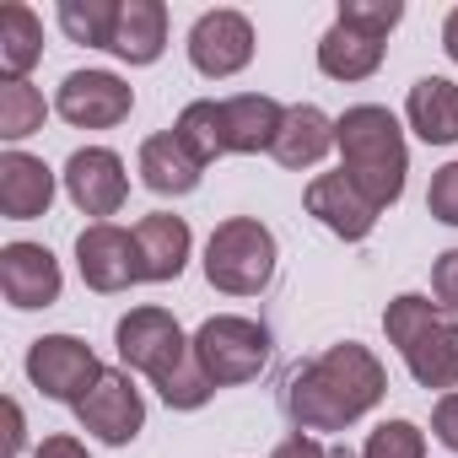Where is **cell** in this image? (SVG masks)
<instances>
[{
    "mask_svg": "<svg viewBox=\"0 0 458 458\" xmlns=\"http://www.w3.org/2000/svg\"><path fill=\"white\" fill-rule=\"evenodd\" d=\"M388 394V372L383 361L356 345V340H340L329 345L324 356L302 361L286 388H281V410L297 431H345L356 426L367 410H377V399Z\"/></svg>",
    "mask_w": 458,
    "mask_h": 458,
    "instance_id": "obj_1",
    "label": "cell"
},
{
    "mask_svg": "<svg viewBox=\"0 0 458 458\" xmlns=\"http://www.w3.org/2000/svg\"><path fill=\"white\" fill-rule=\"evenodd\" d=\"M335 146H340V173L383 210L404 194V173H410V146L404 130L388 108L377 103H356L335 119Z\"/></svg>",
    "mask_w": 458,
    "mask_h": 458,
    "instance_id": "obj_2",
    "label": "cell"
},
{
    "mask_svg": "<svg viewBox=\"0 0 458 458\" xmlns=\"http://www.w3.org/2000/svg\"><path fill=\"white\" fill-rule=\"evenodd\" d=\"M383 335L420 388H458V318L442 313L431 297H394L383 313Z\"/></svg>",
    "mask_w": 458,
    "mask_h": 458,
    "instance_id": "obj_3",
    "label": "cell"
},
{
    "mask_svg": "<svg viewBox=\"0 0 458 458\" xmlns=\"http://www.w3.org/2000/svg\"><path fill=\"white\" fill-rule=\"evenodd\" d=\"M276 276V233L254 216H226L205 243V281L226 297H259Z\"/></svg>",
    "mask_w": 458,
    "mask_h": 458,
    "instance_id": "obj_4",
    "label": "cell"
},
{
    "mask_svg": "<svg viewBox=\"0 0 458 458\" xmlns=\"http://www.w3.org/2000/svg\"><path fill=\"white\" fill-rule=\"evenodd\" d=\"M194 356L216 388L249 383L270 361V329L259 318H243V313H216L194 329Z\"/></svg>",
    "mask_w": 458,
    "mask_h": 458,
    "instance_id": "obj_5",
    "label": "cell"
},
{
    "mask_svg": "<svg viewBox=\"0 0 458 458\" xmlns=\"http://www.w3.org/2000/svg\"><path fill=\"white\" fill-rule=\"evenodd\" d=\"M114 345H119L124 372H146L151 383H167L194 356V340L178 329V318L167 308H130L114 324Z\"/></svg>",
    "mask_w": 458,
    "mask_h": 458,
    "instance_id": "obj_6",
    "label": "cell"
},
{
    "mask_svg": "<svg viewBox=\"0 0 458 458\" xmlns=\"http://www.w3.org/2000/svg\"><path fill=\"white\" fill-rule=\"evenodd\" d=\"M103 372H108V367L98 361V351H92L87 340H76V335H44V340H33V351H28V377H33V388H38L44 399L71 404V410L98 388Z\"/></svg>",
    "mask_w": 458,
    "mask_h": 458,
    "instance_id": "obj_7",
    "label": "cell"
},
{
    "mask_svg": "<svg viewBox=\"0 0 458 458\" xmlns=\"http://www.w3.org/2000/svg\"><path fill=\"white\" fill-rule=\"evenodd\" d=\"M254 60V22L233 6H216L189 28V65L210 81L238 76Z\"/></svg>",
    "mask_w": 458,
    "mask_h": 458,
    "instance_id": "obj_8",
    "label": "cell"
},
{
    "mask_svg": "<svg viewBox=\"0 0 458 458\" xmlns=\"http://www.w3.org/2000/svg\"><path fill=\"white\" fill-rule=\"evenodd\" d=\"M76 265H81V281L92 292H103V297L130 292L135 281H146L140 276V243H135V233H124V226H114V221H92L87 233L76 238Z\"/></svg>",
    "mask_w": 458,
    "mask_h": 458,
    "instance_id": "obj_9",
    "label": "cell"
},
{
    "mask_svg": "<svg viewBox=\"0 0 458 458\" xmlns=\"http://www.w3.org/2000/svg\"><path fill=\"white\" fill-rule=\"evenodd\" d=\"M76 420H81V431H92L98 442L124 447V442H135L140 426H146V399H140V388H135L130 372H114V367H108V372L98 377V388L76 404Z\"/></svg>",
    "mask_w": 458,
    "mask_h": 458,
    "instance_id": "obj_10",
    "label": "cell"
},
{
    "mask_svg": "<svg viewBox=\"0 0 458 458\" xmlns=\"http://www.w3.org/2000/svg\"><path fill=\"white\" fill-rule=\"evenodd\" d=\"M60 119L76 124V130H114L130 119L135 108V92L114 76V71H71L60 81V98H55Z\"/></svg>",
    "mask_w": 458,
    "mask_h": 458,
    "instance_id": "obj_11",
    "label": "cell"
},
{
    "mask_svg": "<svg viewBox=\"0 0 458 458\" xmlns=\"http://www.w3.org/2000/svg\"><path fill=\"white\" fill-rule=\"evenodd\" d=\"M65 194L81 216H114L130 194V173H124V157L108 151V146H81L71 151L65 162Z\"/></svg>",
    "mask_w": 458,
    "mask_h": 458,
    "instance_id": "obj_12",
    "label": "cell"
},
{
    "mask_svg": "<svg viewBox=\"0 0 458 458\" xmlns=\"http://www.w3.org/2000/svg\"><path fill=\"white\" fill-rule=\"evenodd\" d=\"M60 259L44 243H6L0 249V292L17 313H38L60 302Z\"/></svg>",
    "mask_w": 458,
    "mask_h": 458,
    "instance_id": "obj_13",
    "label": "cell"
},
{
    "mask_svg": "<svg viewBox=\"0 0 458 458\" xmlns=\"http://www.w3.org/2000/svg\"><path fill=\"white\" fill-rule=\"evenodd\" d=\"M302 199H308V216H318L329 233L345 238V243H361L372 226H377V205H372L345 173H318Z\"/></svg>",
    "mask_w": 458,
    "mask_h": 458,
    "instance_id": "obj_14",
    "label": "cell"
},
{
    "mask_svg": "<svg viewBox=\"0 0 458 458\" xmlns=\"http://www.w3.org/2000/svg\"><path fill=\"white\" fill-rule=\"evenodd\" d=\"M221 124H226V151L238 157H259V151H276V135L286 124V108L265 92H238L221 103Z\"/></svg>",
    "mask_w": 458,
    "mask_h": 458,
    "instance_id": "obj_15",
    "label": "cell"
},
{
    "mask_svg": "<svg viewBox=\"0 0 458 458\" xmlns=\"http://www.w3.org/2000/svg\"><path fill=\"white\" fill-rule=\"evenodd\" d=\"M135 243H140V276L157 281V286L162 281H178L183 265H189V249H194L189 221L183 216H167V210H151V216L135 221Z\"/></svg>",
    "mask_w": 458,
    "mask_h": 458,
    "instance_id": "obj_16",
    "label": "cell"
},
{
    "mask_svg": "<svg viewBox=\"0 0 458 458\" xmlns=\"http://www.w3.org/2000/svg\"><path fill=\"white\" fill-rule=\"evenodd\" d=\"M49 205H55V173L38 157H28V151L0 157V210H6V221L49 216Z\"/></svg>",
    "mask_w": 458,
    "mask_h": 458,
    "instance_id": "obj_17",
    "label": "cell"
},
{
    "mask_svg": "<svg viewBox=\"0 0 458 458\" xmlns=\"http://www.w3.org/2000/svg\"><path fill=\"white\" fill-rule=\"evenodd\" d=\"M199 173H205V162H199L173 130L140 140V183H146L151 194H194V189H199Z\"/></svg>",
    "mask_w": 458,
    "mask_h": 458,
    "instance_id": "obj_18",
    "label": "cell"
},
{
    "mask_svg": "<svg viewBox=\"0 0 458 458\" xmlns=\"http://www.w3.org/2000/svg\"><path fill=\"white\" fill-rule=\"evenodd\" d=\"M404 119L426 146H453L458 140V81L420 76L404 98Z\"/></svg>",
    "mask_w": 458,
    "mask_h": 458,
    "instance_id": "obj_19",
    "label": "cell"
},
{
    "mask_svg": "<svg viewBox=\"0 0 458 458\" xmlns=\"http://www.w3.org/2000/svg\"><path fill=\"white\" fill-rule=\"evenodd\" d=\"M162 49H167V6L162 0H124L114 28V55L130 65H157Z\"/></svg>",
    "mask_w": 458,
    "mask_h": 458,
    "instance_id": "obj_20",
    "label": "cell"
},
{
    "mask_svg": "<svg viewBox=\"0 0 458 458\" xmlns=\"http://www.w3.org/2000/svg\"><path fill=\"white\" fill-rule=\"evenodd\" d=\"M329 146H335V119L324 108H313V103L286 108V124L276 135V162L281 167H313V162L329 157Z\"/></svg>",
    "mask_w": 458,
    "mask_h": 458,
    "instance_id": "obj_21",
    "label": "cell"
},
{
    "mask_svg": "<svg viewBox=\"0 0 458 458\" xmlns=\"http://www.w3.org/2000/svg\"><path fill=\"white\" fill-rule=\"evenodd\" d=\"M38 60H44V22L22 0H6L0 6V71H6V81H28Z\"/></svg>",
    "mask_w": 458,
    "mask_h": 458,
    "instance_id": "obj_22",
    "label": "cell"
},
{
    "mask_svg": "<svg viewBox=\"0 0 458 458\" xmlns=\"http://www.w3.org/2000/svg\"><path fill=\"white\" fill-rule=\"evenodd\" d=\"M377 65H383V44L367 38V33H356V28H340L335 22L318 38V71L335 76V81H367Z\"/></svg>",
    "mask_w": 458,
    "mask_h": 458,
    "instance_id": "obj_23",
    "label": "cell"
},
{
    "mask_svg": "<svg viewBox=\"0 0 458 458\" xmlns=\"http://www.w3.org/2000/svg\"><path fill=\"white\" fill-rule=\"evenodd\" d=\"M60 33L71 44L87 49H114V28H119V6L114 0H60Z\"/></svg>",
    "mask_w": 458,
    "mask_h": 458,
    "instance_id": "obj_24",
    "label": "cell"
},
{
    "mask_svg": "<svg viewBox=\"0 0 458 458\" xmlns=\"http://www.w3.org/2000/svg\"><path fill=\"white\" fill-rule=\"evenodd\" d=\"M173 135L199 157V162H216L221 151H226V124H221V103H210V98H199V103H189L183 114H178V124H173Z\"/></svg>",
    "mask_w": 458,
    "mask_h": 458,
    "instance_id": "obj_25",
    "label": "cell"
},
{
    "mask_svg": "<svg viewBox=\"0 0 458 458\" xmlns=\"http://www.w3.org/2000/svg\"><path fill=\"white\" fill-rule=\"evenodd\" d=\"M44 130V92L28 81H0V135L28 140Z\"/></svg>",
    "mask_w": 458,
    "mask_h": 458,
    "instance_id": "obj_26",
    "label": "cell"
},
{
    "mask_svg": "<svg viewBox=\"0 0 458 458\" xmlns=\"http://www.w3.org/2000/svg\"><path fill=\"white\" fill-rule=\"evenodd\" d=\"M399 17H404V6L399 0H340V28H356V33H367V38H388L394 28H399Z\"/></svg>",
    "mask_w": 458,
    "mask_h": 458,
    "instance_id": "obj_27",
    "label": "cell"
},
{
    "mask_svg": "<svg viewBox=\"0 0 458 458\" xmlns=\"http://www.w3.org/2000/svg\"><path fill=\"white\" fill-rule=\"evenodd\" d=\"M361 458H426V431L415 420H383L367 437Z\"/></svg>",
    "mask_w": 458,
    "mask_h": 458,
    "instance_id": "obj_28",
    "label": "cell"
},
{
    "mask_svg": "<svg viewBox=\"0 0 458 458\" xmlns=\"http://www.w3.org/2000/svg\"><path fill=\"white\" fill-rule=\"evenodd\" d=\"M157 394L167 399V410H199V404H210V394H216V383L205 377V367H199V356H189L167 383H157Z\"/></svg>",
    "mask_w": 458,
    "mask_h": 458,
    "instance_id": "obj_29",
    "label": "cell"
},
{
    "mask_svg": "<svg viewBox=\"0 0 458 458\" xmlns=\"http://www.w3.org/2000/svg\"><path fill=\"white\" fill-rule=\"evenodd\" d=\"M426 210H431L437 221L458 226V162H447V167H437V173H431V189H426Z\"/></svg>",
    "mask_w": 458,
    "mask_h": 458,
    "instance_id": "obj_30",
    "label": "cell"
},
{
    "mask_svg": "<svg viewBox=\"0 0 458 458\" xmlns=\"http://www.w3.org/2000/svg\"><path fill=\"white\" fill-rule=\"evenodd\" d=\"M431 297H437L442 313H458V249L437 254V265H431Z\"/></svg>",
    "mask_w": 458,
    "mask_h": 458,
    "instance_id": "obj_31",
    "label": "cell"
},
{
    "mask_svg": "<svg viewBox=\"0 0 458 458\" xmlns=\"http://www.w3.org/2000/svg\"><path fill=\"white\" fill-rule=\"evenodd\" d=\"M431 437H437L447 453H458V394H442V399H437V410H431Z\"/></svg>",
    "mask_w": 458,
    "mask_h": 458,
    "instance_id": "obj_32",
    "label": "cell"
},
{
    "mask_svg": "<svg viewBox=\"0 0 458 458\" xmlns=\"http://www.w3.org/2000/svg\"><path fill=\"white\" fill-rule=\"evenodd\" d=\"M33 458H92V453H87L76 437H65V431H60V437H44V447H38Z\"/></svg>",
    "mask_w": 458,
    "mask_h": 458,
    "instance_id": "obj_33",
    "label": "cell"
},
{
    "mask_svg": "<svg viewBox=\"0 0 458 458\" xmlns=\"http://www.w3.org/2000/svg\"><path fill=\"white\" fill-rule=\"evenodd\" d=\"M270 458H329V447H318L313 437H302V431H297V437H286Z\"/></svg>",
    "mask_w": 458,
    "mask_h": 458,
    "instance_id": "obj_34",
    "label": "cell"
},
{
    "mask_svg": "<svg viewBox=\"0 0 458 458\" xmlns=\"http://www.w3.org/2000/svg\"><path fill=\"white\" fill-rule=\"evenodd\" d=\"M442 49H447V60L458 65V6L447 12V22H442Z\"/></svg>",
    "mask_w": 458,
    "mask_h": 458,
    "instance_id": "obj_35",
    "label": "cell"
},
{
    "mask_svg": "<svg viewBox=\"0 0 458 458\" xmlns=\"http://www.w3.org/2000/svg\"><path fill=\"white\" fill-rule=\"evenodd\" d=\"M12 453H22V410L12 404Z\"/></svg>",
    "mask_w": 458,
    "mask_h": 458,
    "instance_id": "obj_36",
    "label": "cell"
}]
</instances>
